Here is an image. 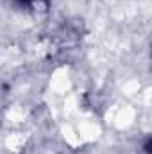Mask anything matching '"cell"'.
<instances>
[{"instance_id": "obj_1", "label": "cell", "mask_w": 152, "mask_h": 154, "mask_svg": "<svg viewBox=\"0 0 152 154\" xmlns=\"http://www.w3.org/2000/svg\"><path fill=\"white\" fill-rule=\"evenodd\" d=\"M18 4H22V5H32L36 0H16Z\"/></svg>"}]
</instances>
